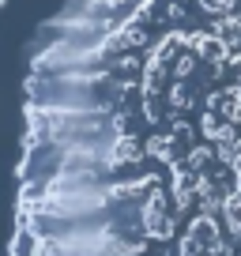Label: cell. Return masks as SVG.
<instances>
[{"instance_id": "6da1fadb", "label": "cell", "mask_w": 241, "mask_h": 256, "mask_svg": "<svg viewBox=\"0 0 241 256\" xmlns=\"http://www.w3.org/2000/svg\"><path fill=\"white\" fill-rule=\"evenodd\" d=\"M8 256H241V0H80L46 26Z\"/></svg>"}]
</instances>
